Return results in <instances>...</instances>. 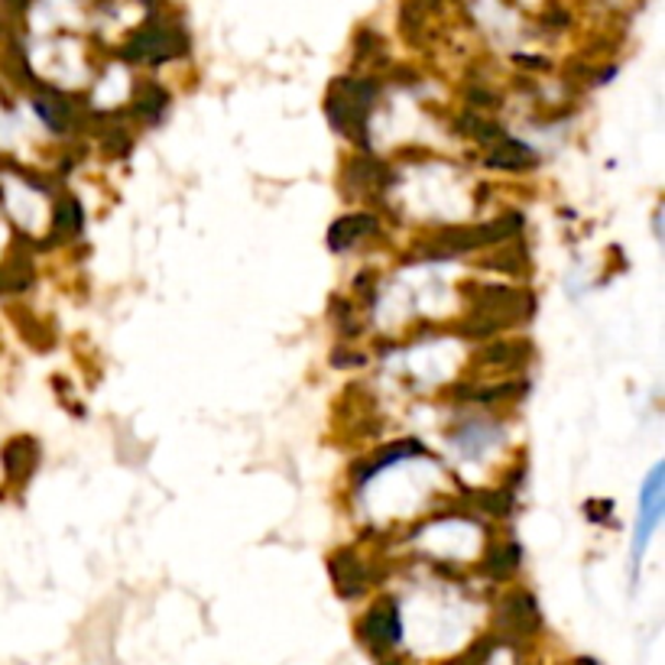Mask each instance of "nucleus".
<instances>
[{
	"label": "nucleus",
	"instance_id": "f257e3e1",
	"mask_svg": "<svg viewBox=\"0 0 665 665\" xmlns=\"http://www.w3.org/2000/svg\"><path fill=\"white\" fill-rule=\"evenodd\" d=\"M185 49H189V40H185L182 30H172L162 20H149V23H144L131 36V43L124 46V59L127 63H153L156 66V63H166L172 56H182Z\"/></svg>",
	"mask_w": 665,
	"mask_h": 665
},
{
	"label": "nucleus",
	"instance_id": "f03ea898",
	"mask_svg": "<svg viewBox=\"0 0 665 665\" xmlns=\"http://www.w3.org/2000/svg\"><path fill=\"white\" fill-rule=\"evenodd\" d=\"M663 491H665V471L653 467V474L646 477L643 491H640V519H636V536H633V568L640 565L660 517H663Z\"/></svg>",
	"mask_w": 665,
	"mask_h": 665
},
{
	"label": "nucleus",
	"instance_id": "7ed1b4c3",
	"mask_svg": "<svg viewBox=\"0 0 665 665\" xmlns=\"http://www.w3.org/2000/svg\"><path fill=\"white\" fill-rule=\"evenodd\" d=\"M361 636L370 650H390L393 643H399L403 636V623H399V610L393 604H376L368 617L361 620Z\"/></svg>",
	"mask_w": 665,
	"mask_h": 665
},
{
	"label": "nucleus",
	"instance_id": "20e7f679",
	"mask_svg": "<svg viewBox=\"0 0 665 665\" xmlns=\"http://www.w3.org/2000/svg\"><path fill=\"white\" fill-rule=\"evenodd\" d=\"M36 464H40V444L30 436H20L3 448V467L13 484H26L33 477Z\"/></svg>",
	"mask_w": 665,
	"mask_h": 665
},
{
	"label": "nucleus",
	"instance_id": "39448f33",
	"mask_svg": "<svg viewBox=\"0 0 665 665\" xmlns=\"http://www.w3.org/2000/svg\"><path fill=\"white\" fill-rule=\"evenodd\" d=\"M500 620H504V627H510V630L519 633V636L536 633V627H539V607H536V597L529 591L510 594V597L504 600V607H500Z\"/></svg>",
	"mask_w": 665,
	"mask_h": 665
},
{
	"label": "nucleus",
	"instance_id": "423d86ee",
	"mask_svg": "<svg viewBox=\"0 0 665 665\" xmlns=\"http://www.w3.org/2000/svg\"><path fill=\"white\" fill-rule=\"evenodd\" d=\"M36 111L53 131H69L75 124V104L69 98L56 94V91H43L40 101H36Z\"/></svg>",
	"mask_w": 665,
	"mask_h": 665
},
{
	"label": "nucleus",
	"instance_id": "0eeeda50",
	"mask_svg": "<svg viewBox=\"0 0 665 665\" xmlns=\"http://www.w3.org/2000/svg\"><path fill=\"white\" fill-rule=\"evenodd\" d=\"M373 227H376V218H370V215H348L328 230V244H331V250H345L351 240L364 237Z\"/></svg>",
	"mask_w": 665,
	"mask_h": 665
},
{
	"label": "nucleus",
	"instance_id": "6e6552de",
	"mask_svg": "<svg viewBox=\"0 0 665 665\" xmlns=\"http://www.w3.org/2000/svg\"><path fill=\"white\" fill-rule=\"evenodd\" d=\"M529 351L532 348L526 341H497V345L481 351V361H487L494 368H517V364L529 361Z\"/></svg>",
	"mask_w": 665,
	"mask_h": 665
},
{
	"label": "nucleus",
	"instance_id": "1a4fd4ad",
	"mask_svg": "<svg viewBox=\"0 0 665 665\" xmlns=\"http://www.w3.org/2000/svg\"><path fill=\"white\" fill-rule=\"evenodd\" d=\"M519 565V545L517 542H500L487 552V572L494 578H510Z\"/></svg>",
	"mask_w": 665,
	"mask_h": 665
},
{
	"label": "nucleus",
	"instance_id": "9d476101",
	"mask_svg": "<svg viewBox=\"0 0 665 665\" xmlns=\"http://www.w3.org/2000/svg\"><path fill=\"white\" fill-rule=\"evenodd\" d=\"M487 162L497 166V169H529V166L536 162V156H532V149L529 147L507 144V147L494 149V153L487 156Z\"/></svg>",
	"mask_w": 665,
	"mask_h": 665
},
{
	"label": "nucleus",
	"instance_id": "9b49d317",
	"mask_svg": "<svg viewBox=\"0 0 665 665\" xmlns=\"http://www.w3.org/2000/svg\"><path fill=\"white\" fill-rule=\"evenodd\" d=\"M169 108V94L159 88V84H144L140 88V98H137V114L140 117H147V121H159L162 117V111Z\"/></svg>",
	"mask_w": 665,
	"mask_h": 665
},
{
	"label": "nucleus",
	"instance_id": "f8f14e48",
	"mask_svg": "<svg viewBox=\"0 0 665 665\" xmlns=\"http://www.w3.org/2000/svg\"><path fill=\"white\" fill-rule=\"evenodd\" d=\"M491 429L484 426V422H477V426H467V429H461L458 436H454V448H461L464 454H481L487 442H491Z\"/></svg>",
	"mask_w": 665,
	"mask_h": 665
},
{
	"label": "nucleus",
	"instance_id": "ddd939ff",
	"mask_svg": "<svg viewBox=\"0 0 665 665\" xmlns=\"http://www.w3.org/2000/svg\"><path fill=\"white\" fill-rule=\"evenodd\" d=\"M53 230H59L63 237L81 230V208H78L75 199H66V202L56 205V222H53Z\"/></svg>",
	"mask_w": 665,
	"mask_h": 665
},
{
	"label": "nucleus",
	"instance_id": "4468645a",
	"mask_svg": "<svg viewBox=\"0 0 665 665\" xmlns=\"http://www.w3.org/2000/svg\"><path fill=\"white\" fill-rule=\"evenodd\" d=\"M7 3H16V7H26L30 0H7Z\"/></svg>",
	"mask_w": 665,
	"mask_h": 665
}]
</instances>
